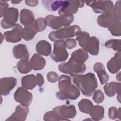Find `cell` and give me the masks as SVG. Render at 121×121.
Wrapping results in <instances>:
<instances>
[{
    "mask_svg": "<svg viewBox=\"0 0 121 121\" xmlns=\"http://www.w3.org/2000/svg\"><path fill=\"white\" fill-rule=\"evenodd\" d=\"M58 81L60 91L56 93V96L58 99L74 100L80 96L79 89L71 83V79L69 76L61 75L59 78Z\"/></svg>",
    "mask_w": 121,
    "mask_h": 121,
    "instance_id": "obj_1",
    "label": "cell"
},
{
    "mask_svg": "<svg viewBox=\"0 0 121 121\" xmlns=\"http://www.w3.org/2000/svg\"><path fill=\"white\" fill-rule=\"evenodd\" d=\"M71 76L74 83L86 96H91L97 87V80L93 73H88L85 75H74Z\"/></svg>",
    "mask_w": 121,
    "mask_h": 121,
    "instance_id": "obj_2",
    "label": "cell"
},
{
    "mask_svg": "<svg viewBox=\"0 0 121 121\" xmlns=\"http://www.w3.org/2000/svg\"><path fill=\"white\" fill-rule=\"evenodd\" d=\"M80 31H81V28L79 26L76 25L69 26L56 31H52L48 35V38L52 42L63 40V39H69L77 36Z\"/></svg>",
    "mask_w": 121,
    "mask_h": 121,
    "instance_id": "obj_3",
    "label": "cell"
},
{
    "mask_svg": "<svg viewBox=\"0 0 121 121\" xmlns=\"http://www.w3.org/2000/svg\"><path fill=\"white\" fill-rule=\"evenodd\" d=\"M47 21V26L54 30H58L62 26H69L73 21L74 17L72 15L55 16L48 15L45 18Z\"/></svg>",
    "mask_w": 121,
    "mask_h": 121,
    "instance_id": "obj_4",
    "label": "cell"
},
{
    "mask_svg": "<svg viewBox=\"0 0 121 121\" xmlns=\"http://www.w3.org/2000/svg\"><path fill=\"white\" fill-rule=\"evenodd\" d=\"M58 69L63 73L72 76L84 73L86 67L84 63L78 62L70 58L68 62L60 64L58 66Z\"/></svg>",
    "mask_w": 121,
    "mask_h": 121,
    "instance_id": "obj_5",
    "label": "cell"
},
{
    "mask_svg": "<svg viewBox=\"0 0 121 121\" xmlns=\"http://www.w3.org/2000/svg\"><path fill=\"white\" fill-rule=\"evenodd\" d=\"M87 5L92 8L96 13H109L113 14L114 8L112 1L110 0H97L85 1Z\"/></svg>",
    "mask_w": 121,
    "mask_h": 121,
    "instance_id": "obj_6",
    "label": "cell"
},
{
    "mask_svg": "<svg viewBox=\"0 0 121 121\" xmlns=\"http://www.w3.org/2000/svg\"><path fill=\"white\" fill-rule=\"evenodd\" d=\"M69 56L66 50V43L63 40H59L54 42L53 50L51 53L52 59L56 62L66 60Z\"/></svg>",
    "mask_w": 121,
    "mask_h": 121,
    "instance_id": "obj_7",
    "label": "cell"
},
{
    "mask_svg": "<svg viewBox=\"0 0 121 121\" xmlns=\"http://www.w3.org/2000/svg\"><path fill=\"white\" fill-rule=\"evenodd\" d=\"M18 17V9L13 7L9 8L5 12L3 19L1 21V26L4 29L14 27L17 21Z\"/></svg>",
    "mask_w": 121,
    "mask_h": 121,
    "instance_id": "obj_8",
    "label": "cell"
},
{
    "mask_svg": "<svg viewBox=\"0 0 121 121\" xmlns=\"http://www.w3.org/2000/svg\"><path fill=\"white\" fill-rule=\"evenodd\" d=\"M14 98L17 103H20L22 105L28 106L32 101L33 95L25 88L20 86L14 93Z\"/></svg>",
    "mask_w": 121,
    "mask_h": 121,
    "instance_id": "obj_9",
    "label": "cell"
},
{
    "mask_svg": "<svg viewBox=\"0 0 121 121\" xmlns=\"http://www.w3.org/2000/svg\"><path fill=\"white\" fill-rule=\"evenodd\" d=\"M84 6V2L79 0H69L67 4L59 9L58 14L60 16L72 15L76 14L78 8H81Z\"/></svg>",
    "mask_w": 121,
    "mask_h": 121,
    "instance_id": "obj_10",
    "label": "cell"
},
{
    "mask_svg": "<svg viewBox=\"0 0 121 121\" xmlns=\"http://www.w3.org/2000/svg\"><path fill=\"white\" fill-rule=\"evenodd\" d=\"M53 111L56 112L60 117L66 121H69V119L74 118L77 114L76 108L74 105H62L54 107Z\"/></svg>",
    "mask_w": 121,
    "mask_h": 121,
    "instance_id": "obj_11",
    "label": "cell"
},
{
    "mask_svg": "<svg viewBox=\"0 0 121 121\" xmlns=\"http://www.w3.org/2000/svg\"><path fill=\"white\" fill-rule=\"evenodd\" d=\"M23 28L18 24H16L11 31L4 33V38L7 42L15 43L19 42L22 39V31Z\"/></svg>",
    "mask_w": 121,
    "mask_h": 121,
    "instance_id": "obj_12",
    "label": "cell"
},
{
    "mask_svg": "<svg viewBox=\"0 0 121 121\" xmlns=\"http://www.w3.org/2000/svg\"><path fill=\"white\" fill-rule=\"evenodd\" d=\"M17 81L14 77H5L0 80V95L6 96L16 86Z\"/></svg>",
    "mask_w": 121,
    "mask_h": 121,
    "instance_id": "obj_13",
    "label": "cell"
},
{
    "mask_svg": "<svg viewBox=\"0 0 121 121\" xmlns=\"http://www.w3.org/2000/svg\"><path fill=\"white\" fill-rule=\"evenodd\" d=\"M28 112L29 108L28 106L18 105L16 107L15 111L6 121H24L27 118Z\"/></svg>",
    "mask_w": 121,
    "mask_h": 121,
    "instance_id": "obj_14",
    "label": "cell"
},
{
    "mask_svg": "<svg viewBox=\"0 0 121 121\" xmlns=\"http://www.w3.org/2000/svg\"><path fill=\"white\" fill-rule=\"evenodd\" d=\"M121 60V50H120L115 53L114 56L107 63V68L111 73H116L120 69Z\"/></svg>",
    "mask_w": 121,
    "mask_h": 121,
    "instance_id": "obj_15",
    "label": "cell"
},
{
    "mask_svg": "<svg viewBox=\"0 0 121 121\" xmlns=\"http://www.w3.org/2000/svg\"><path fill=\"white\" fill-rule=\"evenodd\" d=\"M29 63L32 69L40 70L44 68L46 65V60L40 54L35 53L29 60Z\"/></svg>",
    "mask_w": 121,
    "mask_h": 121,
    "instance_id": "obj_16",
    "label": "cell"
},
{
    "mask_svg": "<svg viewBox=\"0 0 121 121\" xmlns=\"http://www.w3.org/2000/svg\"><path fill=\"white\" fill-rule=\"evenodd\" d=\"M19 19L20 23L24 26L32 25L35 21V16L32 11L26 9H22L20 11Z\"/></svg>",
    "mask_w": 121,
    "mask_h": 121,
    "instance_id": "obj_17",
    "label": "cell"
},
{
    "mask_svg": "<svg viewBox=\"0 0 121 121\" xmlns=\"http://www.w3.org/2000/svg\"><path fill=\"white\" fill-rule=\"evenodd\" d=\"M12 52L15 58L29 60V54L25 44H19L14 46Z\"/></svg>",
    "mask_w": 121,
    "mask_h": 121,
    "instance_id": "obj_18",
    "label": "cell"
},
{
    "mask_svg": "<svg viewBox=\"0 0 121 121\" xmlns=\"http://www.w3.org/2000/svg\"><path fill=\"white\" fill-rule=\"evenodd\" d=\"M94 70L97 73L101 84L106 83L109 79V75L106 72L105 67L101 62L95 63L93 67Z\"/></svg>",
    "mask_w": 121,
    "mask_h": 121,
    "instance_id": "obj_19",
    "label": "cell"
},
{
    "mask_svg": "<svg viewBox=\"0 0 121 121\" xmlns=\"http://www.w3.org/2000/svg\"><path fill=\"white\" fill-rule=\"evenodd\" d=\"M104 89V92L108 97H112L116 94L118 95H120L121 94V83L116 82H111L106 84Z\"/></svg>",
    "mask_w": 121,
    "mask_h": 121,
    "instance_id": "obj_20",
    "label": "cell"
},
{
    "mask_svg": "<svg viewBox=\"0 0 121 121\" xmlns=\"http://www.w3.org/2000/svg\"><path fill=\"white\" fill-rule=\"evenodd\" d=\"M115 20L116 19L113 14L104 13L98 17L97 23L101 27L108 28L114 23Z\"/></svg>",
    "mask_w": 121,
    "mask_h": 121,
    "instance_id": "obj_21",
    "label": "cell"
},
{
    "mask_svg": "<svg viewBox=\"0 0 121 121\" xmlns=\"http://www.w3.org/2000/svg\"><path fill=\"white\" fill-rule=\"evenodd\" d=\"M36 52L45 56H49L52 51V46L51 44L46 40H41L39 41L35 47Z\"/></svg>",
    "mask_w": 121,
    "mask_h": 121,
    "instance_id": "obj_22",
    "label": "cell"
},
{
    "mask_svg": "<svg viewBox=\"0 0 121 121\" xmlns=\"http://www.w3.org/2000/svg\"><path fill=\"white\" fill-rule=\"evenodd\" d=\"M85 50L92 55H97L99 51V41L95 36L90 37Z\"/></svg>",
    "mask_w": 121,
    "mask_h": 121,
    "instance_id": "obj_23",
    "label": "cell"
},
{
    "mask_svg": "<svg viewBox=\"0 0 121 121\" xmlns=\"http://www.w3.org/2000/svg\"><path fill=\"white\" fill-rule=\"evenodd\" d=\"M67 0H43L42 2L44 6L51 11H55L64 6Z\"/></svg>",
    "mask_w": 121,
    "mask_h": 121,
    "instance_id": "obj_24",
    "label": "cell"
},
{
    "mask_svg": "<svg viewBox=\"0 0 121 121\" xmlns=\"http://www.w3.org/2000/svg\"><path fill=\"white\" fill-rule=\"evenodd\" d=\"M21 84L26 89L32 90L37 85L36 78L33 74L25 76L21 78Z\"/></svg>",
    "mask_w": 121,
    "mask_h": 121,
    "instance_id": "obj_25",
    "label": "cell"
},
{
    "mask_svg": "<svg viewBox=\"0 0 121 121\" xmlns=\"http://www.w3.org/2000/svg\"><path fill=\"white\" fill-rule=\"evenodd\" d=\"M88 57L86 51L83 49H79L72 53L70 58L78 62L84 63L88 59Z\"/></svg>",
    "mask_w": 121,
    "mask_h": 121,
    "instance_id": "obj_26",
    "label": "cell"
},
{
    "mask_svg": "<svg viewBox=\"0 0 121 121\" xmlns=\"http://www.w3.org/2000/svg\"><path fill=\"white\" fill-rule=\"evenodd\" d=\"M37 33L33 24L25 26L22 31V37L26 41H30L33 39Z\"/></svg>",
    "mask_w": 121,
    "mask_h": 121,
    "instance_id": "obj_27",
    "label": "cell"
},
{
    "mask_svg": "<svg viewBox=\"0 0 121 121\" xmlns=\"http://www.w3.org/2000/svg\"><path fill=\"white\" fill-rule=\"evenodd\" d=\"M104 107L99 105H96L93 106V109L89 114L92 120L100 121L104 117Z\"/></svg>",
    "mask_w": 121,
    "mask_h": 121,
    "instance_id": "obj_28",
    "label": "cell"
},
{
    "mask_svg": "<svg viewBox=\"0 0 121 121\" xmlns=\"http://www.w3.org/2000/svg\"><path fill=\"white\" fill-rule=\"evenodd\" d=\"M92 102L87 99H82L78 103V107L80 111L86 114H89L93 107Z\"/></svg>",
    "mask_w": 121,
    "mask_h": 121,
    "instance_id": "obj_29",
    "label": "cell"
},
{
    "mask_svg": "<svg viewBox=\"0 0 121 121\" xmlns=\"http://www.w3.org/2000/svg\"><path fill=\"white\" fill-rule=\"evenodd\" d=\"M89 34L85 31H80L77 35L76 40L78 42L79 46L85 50L90 39Z\"/></svg>",
    "mask_w": 121,
    "mask_h": 121,
    "instance_id": "obj_30",
    "label": "cell"
},
{
    "mask_svg": "<svg viewBox=\"0 0 121 121\" xmlns=\"http://www.w3.org/2000/svg\"><path fill=\"white\" fill-rule=\"evenodd\" d=\"M18 71L22 74H27L32 69L30 65L29 61L27 59H21L17 64Z\"/></svg>",
    "mask_w": 121,
    "mask_h": 121,
    "instance_id": "obj_31",
    "label": "cell"
},
{
    "mask_svg": "<svg viewBox=\"0 0 121 121\" xmlns=\"http://www.w3.org/2000/svg\"><path fill=\"white\" fill-rule=\"evenodd\" d=\"M121 20L116 19L114 23L108 28V30L111 32L112 35L115 36H119L121 34Z\"/></svg>",
    "mask_w": 121,
    "mask_h": 121,
    "instance_id": "obj_32",
    "label": "cell"
},
{
    "mask_svg": "<svg viewBox=\"0 0 121 121\" xmlns=\"http://www.w3.org/2000/svg\"><path fill=\"white\" fill-rule=\"evenodd\" d=\"M33 25L35 28L37 32H42L44 31L46 28L47 23L45 18L43 17H39L35 20Z\"/></svg>",
    "mask_w": 121,
    "mask_h": 121,
    "instance_id": "obj_33",
    "label": "cell"
},
{
    "mask_svg": "<svg viewBox=\"0 0 121 121\" xmlns=\"http://www.w3.org/2000/svg\"><path fill=\"white\" fill-rule=\"evenodd\" d=\"M43 120L49 121H66L64 119L61 118L55 111H49L46 112L43 115Z\"/></svg>",
    "mask_w": 121,
    "mask_h": 121,
    "instance_id": "obj_34",
    "label": "cell"
},
{
    "mask_svg": "<svg viewBox=\"0 0 121 121\" xmlns=\"http://www.w3.org/2000/svg\"><path fill=\"white\" fill-rule=\"evenodd\" d=\"M105 47L108 48H112L114 51L121 50V40L120 39H110L105 43Z\"/></svg>",
    "mask_w": 121,
    "mask_h": 121,
    "instance_id": "obj_35",
    "label": "cell"
},
{
    "mask_svg": "<svg viewBox=\"0 0 121 121\" xmlns=\"http://www.w3.org/2000/svg\"><path fill=\"white\" fill-rule=\"evenodd\" d=\"M108 116L112 120H115L117 118L120 119L121 117V110L120 108L118 110L115 107H111L108 110Z\"/></svg>",
    "mask_w": 121,
    "mask_h": 121,
    "instance_id": "obj_36",
    "label": "cell"
},
{
    "mask_svg": "<svg viewBox=\"0 0 121 121\" xmlns=\"http://www.w3.org/2000/svg\"><path fill=\"white\" fill-rule=\"evenodd\" d=\"M104 99V96L103 92L100 89L95 90L93 96V100L97 104L102 103Z\"/></svg>",
    "mask_w": 121,
    "mask_h": 121,
    "instance_id": "obj_37",
    "label": "cell"
},
{
    "mask_svg": "<svg viewBox=\"0 0 121 121\" xmlns=\"http://www.w3.org/2000/svg\"><path fill=\"white\" fill-rule=\"evenodd\" d=\"M113 15L116 19L121 20V1L118 0L116 2L114 6Z\"/></svg>",
    "mask_w": 121,
    "mask_h": 121,
    "instance_id": "obj_38",
    "label": "cell"
},
{
    "mask_svg": "<svg viewBox=\"0 0 121 121\" xmlns=\"http://www.w3.org/2000/svg\"><path fill=\"white\" fill-rule=\"evenodd\" d=\"M58 75L54 71H50L47 74V79L51 83H55L59 79Z\"/></svg>",
    "mask_w": 121,
    "mask_h": 121,
    "instance_id": "obj_39",
    "label": "cell"
},
{
    "mask_svg": "<svg viewBox=\"0 0 121 121\" xmlns=\"http://www.w3.org/2000/svg\"><path fill=\"white\" fill-rule=\"evenodd\" d=\"M9 4L5 0L0 1V17L4 16V15L7 10L9 9Z\"/></svg>",
    "mask_w": 121,
    "mask_h": 121,
    "instance_id": "obj_40",
    "label": "cell"
},
{
    "mask_svg": "<svg viewBox=\"0 0 121 121\" xmlns=\"http://www.w3.org/2000/svg\"><path fill=\"white\" fill-rule=\"evenodd\" d=\"M65 42L66 43V47L68 49H72L77 45V42L74 39H66Z\"/></svg>",
    "mask_w": 121,
    "mask_h": 121,
    "instance_id": "obj_41",
    "label": "cell"
},
{
    "mask_svg": "<svg viewBox=\"0 0 121 121\" xmlns=\"http://www.w3.org/2000/svg\"><path fill=\"white\" fill-rule=\"evenodd\" d=\"M36 81L37 84L39 86H42L44 83V79L43 75L40 73H37L36 74Z\"/></svg>",
    "mask_w": 121,
    "mask_h": 121,
    "instance_id": "obj_42",
    "label": "cell"
},
{
    "mask_svg": "<svg viewBox=\"0 0 121 121\" xmlns=\"http://www.w3.org/2000/svg\"><path fill=\"white\" fill-rule=\"evenodd\" d=\"M25 3L26 5L31 6V7H35L38 5V0H25Z\"/></svg>",
    "mask_w": 121,
    "mask_h": 121,
    "instance_id": "obj_43",
    "label": "cell"
},
{
    "mask_svg": "<svg viewBox=\"0 0 121 121\" xmlns=\"http://www.w3.org/2000/svg\"><path fill=\"white\" fill-rule=\"evenodd\" d=\"M116 79L117 80V81L120 82L121 81V78H120V72H119L118 73H117V74L116 75Z\"/></svg>",
    "mask_w": 121,
    "mask_h": 121,
    "instance_id": "obj_44",
    "label": "cell"
},
{
    "mask_svg": "<svg viewBox=\"0 0 121 121\" xmlns=\"http://www.w3.org/2000/svg\"><path fill=\"white\" fill-rule=\"evenodd\" d=\"M21 2V0H11V2L13 4H17Z\"/></svg>",
    "mask_w": 121,
    "mask_h": 121,
    "instance_id": "obj_45",
    "label": "cell"
}]
</instances>
